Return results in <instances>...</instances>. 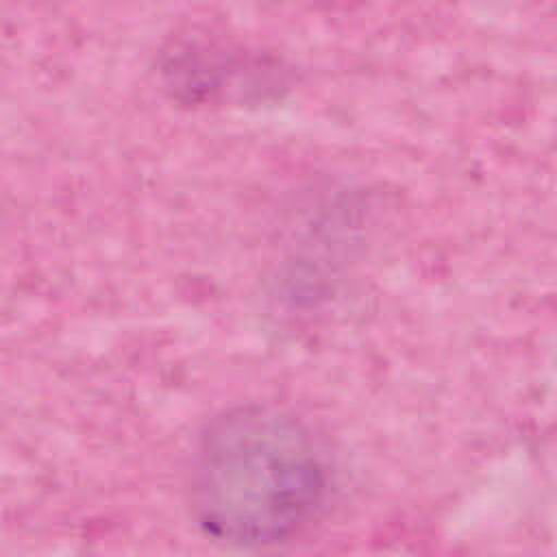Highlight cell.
Here are the masks:
<instances>
[{
	"label": "cell",
	"mask_w": 557,
	"mask_h": 557,
	"mask_svg": "<svg viewBox=\"0 0 557 557\" xmlns=\"http://www.w3.org/2000/svg\"><path fill=\"white\" fill-rule=\"evenodd\" d=\"M329 461L292 413L242 405L213 418L191 461V511L211 537L272 546L302 531L324 507Z\"/></svg>",
	"instance_id": "obj_1"
}]
</instances>
